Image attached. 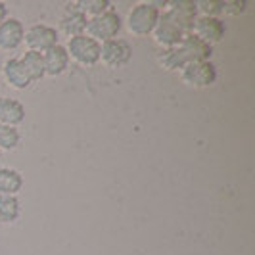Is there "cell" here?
<instances>
[{
  "instance_id": "obj_1",
  "label": "cell",
  "mask_w": 255,
  "mask_h": 255,
  "mask_svg": "<svg viewBox=\"0 0 255 255\" xmlns=\"http://www.w3.org/2000/svg\"><path fill=\"white\" fill-rule=\"evenodd\" d=\"M196 13H198L196 2H188V0L171 2V8L159 15L157 25L153 29L155 42L161 44L163 48L177 46L180 40H184L188 35H192Z\"/></svg>"
},
{
  "instance_id": "obj_2",
  "label": "cell",
  "mask_w": 255,
  "mask_h": 255,
  "mask_svg": "<svg viewBox=\"0 0 255 255\" xmlns=\"http://www.w3.org/2000/svg\"><path fill=\"white\" fill-rule=\"evenodd\" d=\"M211 46L200 40L196 35H188L184 40H180L177 46H171L159 54V64L165 69L173 71V69H182L184 65L192 64V62H204L211 58Z\"/></svg>"
},
{
  "instance_id": "obj_3",
  "label": "cell",
  "mask_w": 255,
  "mask_h": 255,
  "mask_svg": "<svg viewBox=\"0 0 255 255\" xmlns=\"http://www.w3.org/2000/svg\"><path fill=\"white\" fill-rule=\"evenodd\" d=\"M159 15H161V12H159L155 2H138V4H134L128 10V15L125 19L128 33H132L136 37H148L150 33H153Z\"/></svg>"
},
{
  "instance_id": "obj_4",
  "label": "cell",
  "mask_w": 255,
  "mask_h": 255,
  "mask_svg": "<svg viewBox=\"0 0 255 255\" xmlns=\"http://www.w3.org/2000/svg\"><path fill=\"white\" fill-rule=\"evenodd\" d=\"M121 27H123L121 15L115 12V10H108V12L100 13V15L89 17L85 33L102 44L106 40L117 38V35L121 33Z\"/></svg>"
},
{
  "instance_id": "obj_5",
  "label": "cell",
  "mask_w": 255,
  "mask_h": 255,
  "mask_svg": "<svg viewBox=\"0 0 255 255\" xmlns=\"http://www.w3.org/2000/svg\"><path fill=\"white\" fill-rule=\"evenodd\" d=\"M65 50L69 54V60L85 67H92L100 62V42L89 37L87 33L69 38Z\"/></svg>"
},
{
  "instance_id": "obj_6",
  "label": "cell",
  "mask_w": 255,
  "mask_h": 255,
  "mask_svg": "<svg viewBox=\"0 0 255 255\" xmlns=\"http://www.w3.org/2000/svg\"><path fill=\"white\" fill-rule=\"evenodd\" d=\"M180 79L194 89H205L211 87L217 81V67L209 60L204 62H192L180 69Z\"/></svg>"
},
{
  "instance_id": "obj_7",
  "label": "cell",
  "mask_w": 255,
  "mask_h": 255,
  "mask_svg": "<svg viewBox=\"0 0 255 255\" xmlns=\"http://www.w3.org/2000/svg\"><path fill=\"white\" fill-rule=\"evenodd\" d=\"M23 42L29 50L44 54L58 44V31L46 23H35L25 31Z\"/></svg>"
},
{
  "instance_id": "obj_8",
  "label": "cell",
  "mask_w": 255,
  "mask_h": 255,
  "mask_svg": "<svg viewBox=\"0 0 255 255\" xmlns=\"http://www.w3.org/2000/svg\"><path fill=\"white\" fill-rule=\"evenodd\" d=\"M100 60L108 67L117 69V67H125L132 60V48L127 40L123 38H112L100 44Z\"/></svg>"
},
{
  "instance_id": "obj_9",
  "label": "cell",
  "mask_w": 255,
  "mask_h": 255,
  "mask_svg": "<svg viewBox=\"0 0 255 255\" xmlns=\"http://www.w3.org/2000/svg\"><path fill=\"white\" fill-rule=\"evenodd\" d=\"M227 33V25L221 17H209V15H202V17H196L194 27H192V35L207 42L209 46L215 44L219 40H223Z\"/></svg>"
},
{
  "instance_id": "obj_10",
  "label": "cell",
  "mask_w": 255,
  "mask_h": 255,
  "mask_svg": "<svg viewBox=\"0 0 255 255\" xmlns=\"http://www.w3.org/2000/svg\"><path fill=\"white\" fill-rule=\"evenodd\" d=\"M25 25L17 17H6L0 23V52H13L23 44Z\"/></svg>"
},
{
  "instance_id": "obj_11",
  "label": "cell",
  "mask_w": 255,
  "mask_h": 255,
  "mask_svg": "<svg viewBox=\"0 0 255 255\" xmlns=\"http://www.w3.org/2000/svg\"><path fill=\"white\" fill-rule=\"evenodd\" d=\"M2 77H4L6 85L15 90H25L33 85L31 79L27 77L25 69H23L21 62H19V58H8L2 64Z\"/></svg>"
},
{
  "instance_id": "obj_12",
  "label": "cell",
  "mask_w": 255,
  "mask_h": 255,
  "mask_svg": "<svg viewBox=\"0 0 255 255\" xmlns=\"http://www.w3.org/2000/svg\"><path fill=\"white\" fill-rule=\"evenodd\" d=\"M25 121V106L8 96H0V125L17 127Z\"/></svg>"
},
{
  "instance_id": "obj_13",
  "label": "cell",
  "mask_w": 255,
  "mask_h": 255,
  "mask_svg": "<svg viewBox=\"0 0 255 255\" xmlns=\"http://www.w3.org/2000/svg\"><path fill=\"white\" fill-rule=\"evenodd\" d=\"M42 58H44V73L50 77L62 75L69 67V54L65 50V46H62L60 42L48 52H44Z\"/></svg>"
},
{
  "instance_id": "obj_14",
  "label": "cell",
  "mask_w": 255,
  "mask_h": 255,
  "mask_svg": "<svg viewBox=\"0 0 255 255\" xmlns=\"http://www.w3.org/2000/svg\"><path fill=\"white\" fill-rule=\"evenodd\" d=\"M87 19H89V17L83 12H79L75 2H73V4H69L67 13L62 17L60 29H62V33H64L65 37H69V38L77 37V35H83L85 29H87Z\"/></svg>"
},
{
  "instance_id": "obj_15",
  "label": "cell",
  "mask_w": 255,
  "mask_h": 255,
  "mask_svg": "<svg viewBox=\"0 0 255 255\" xmlns=\"http://www.w3.org/2000/svg\"><path fill=\"white\" fill-rule=\"evenodd\" d=\"M23 175L13 167H0V196H17L23 188Z\"/></svg>"
},
{
  "instance_id": "obj_16",
  "label": "cell",
  "mask_w": 255,
  "mask_h": 255,
  "mask_svg": "<svg viewBox=\"0 0 255 255\" xmlns=\"http://www.w3.org/2000/svg\"><path fill=\"white\" fill-rule=\"evenodd\" d=\"M19 62H21V65H23L27 77L31 79V83L40 81L42 77L46 75V73H44V58H42V54L33 52V50H27L25 54L19 58Z\"/></svg>"
},
{
  "instance_id": "obj_17",
  "label": "cell",
  "mask_w": 255,
  "mask_h": 255,
  "mask_svg": "<svg viewBox=\"0 0 255 255\" xmlns=\"http://www.w3.org/2000/svg\"><path fill=\"white\" fill-rule=\"evenodd\" d=\"M21 215V202L17 196H0V225H12Z\"/></svg>"
},
{
  "instance_id": "obj_18",
  "label": "cell",
  "mask_w": 255,
  "mask_h": 255,
  "mask_svg": "<svg viewBox=\"0 0 255 255\" xmlns=\"http://www.w3.org/2000/svg\"><path fill=\"white\" fill-rule=\"evenodd\" d=\"M21 142V134L17 127L10 125H0V150L4 152H13Z\"/></svg>"
},
{
  "instance_id": "obj_19",
  "label": "cell",
  "mask_w": 255,
  "mask_h": 255,
  "mask_svg": "<svg viewBox=\"0 0 255 255\" xmlns=\"http://www.w3.org/2000/svg\"><path fill=\"white\" fill-rule=\"evenodd\" d=\"M75 6L79 12H83L85 15H90V17L100 15V13L110 10V2L108 0H79V2H75Z\"/></svg>"
},
{
  "instance_id": "obj_20",
  "label": "cell",
  "mask_w": 255,
  "mask_h": 255,
  "mask_svg": "<svg viewBox=\"0 0 255 255\" xmlns=\"http://www.w3.org/2000/svg\"><path fill=\"white\" fill-rule=\"evenodd\" d=\"M196 8L204 15L219 17V13H223V2H217V0H200V2H196Z\"/></svg>"
},
{
  "instance_id": "obj_21",
  "label": "cell",
  "mask_w": 255,
  "mask_h": 255,
  "mask_svg": "<svg viewBox=\"0 0 255 255\" xmlns=\"http://www.w3.org/2000/svg\"><path fill=\"white\" fill-rule=\"evenodd\" d=\"M248 2L246 0H232V2H223V12L229 15H240L246 12Z\"/></svg>"
},
{
  "instance_id": "obj_22",
  "label": "cell",
  "mask_w": 255,
  "mask_h": 255,
  "mask_svg": "<svg viewBox=\"0 0 255 255\" xmlns=\"http://www.w3.org/2000/svg\"><path fill=\"white\" fill-rule=\"evenodd\" d=\"M6 17H8V6H6V4L0 0V23H2Z\"/></svg>"
}]
</instances>
